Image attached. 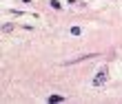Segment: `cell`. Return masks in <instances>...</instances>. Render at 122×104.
<instances>
[{
	"label": "cell",
	"instance_id": "7a4b0ae2",
	"mask_svg": "<svg viewBox=\"0 0 122 104\" xmlns=\"http://www.w3.org/2000/svg\"><path fill=\"white\" fill-rule=\"evenodd\" d=\"M64 98H62V95H49V102H51V104H56V102H62Z\"/></svg>",
	"mask_w": 122,
	"mask_h": 104
},
{
	"label": "cell",
	"instance_id": "6da1fadb",
	"mask_svg": "<svg viewBox=\"0 0 122 104\" xmlns=\"http://www.w3.org/2000/svg\"><path fill=\"white\" fill-rule=\"evenodd\" d=\"M104 82H107V69H102V71L93 78V86H102Z\"/></svg>",
	"mask_w": 122,
	"mask_h": 104
},
{
	"label": "cell",
	"instance_id": "5b68a950",
	"mask_svg": "<svg viewBox=\"0 0 122 104\" xmlns=\"http://www.w3.org/2000/svg\"><path fill=\"white\" fill-rule=\"evenodd\" d=\"M22 2H31V0H22Z\"/></svg>",
	"mask_w": 122,
	"mask_h": 104
},
{
	"label": "cell",
	"instance_id": "277c9868",
	"mask_svg": "<svg viewBox=\"0 0 122 104\" xmlns=\"http://www.w3.org/2000/svg\"><path fill=\"white\" fill-rule=\"evenodd\" d=\"M49 5H51V7H53V9H60V7H62V5L58 2V0H51V2H49Z\"/></svg>",
	"mask_w": 122,
	"mask_h": 104
},
{
	"label": "cell",
	"instance_id": "3957f363",
	"mask_svg": "<svg viewBox=\"0 0 122 104\" xmlns=\"http://www.w3.org/2000/svg\"><path fill=\"white\" fill-rule=\"evenodd\" d=\"M71 33H73V36H80L82 31H80V27H71Z\"/></svg>",
	"mask_w": 122,
	"mask_h": 104
}]
</instances>
